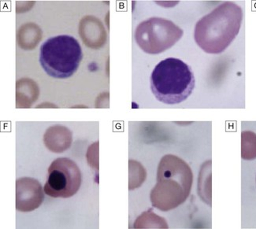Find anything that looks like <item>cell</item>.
Listing matches in <instances>:
<instances>
[{
  "label": "cell",
  "mask_w": 256,
  "mask_h": 229,
  "mask_svg": "<svg viewBox=\"0 0 256 229\" xmlns=\"http://www.w3.org/2000/svg\"><path fill=\"white\" fill-rule=\"evenodd\" d=\"M183 34V30L171 20L152 18L138 26L135 38L146 53L160 54L174 46Z\"/></svg>",
  "instance_id": "4"
},
{
  "label": "cell",
  "mask_w": 256,
  "mask_h": 229,
  "mask_svg": "<svg viewBox=\"0 0 256 229\" xmlns=\"http://www.w3.org/2000/svg\"><path fill=\"white\" fill-rule=\"evenodd\" d=\"M83 58L82 46L74 37L60 35L50 37L40 49V63L48 75L67 79L78 71Z\"/></svg>",
  "instance_id": "3"
},
{
  "label": "cell",
  "mask_w": 256,
  "mask_h": 229,
  "mask_svg": "<svg viewBox=\"0 0 256 229\" xmlns=\"http://www.w3.org/2000/svg\"><path fill=\"white\" fill-rule=\"evenodd\" d=\"M242 20L243 10L239 5L223 2L197 22L194 39L208 54H221L238 36Z\"/></svg>",
  "instance_id": "1"
},
{
  "label": "cell",
  "mask_w": 256,
  "mask_h": 229,
  "mask_svg": "<svg viewBox=\"0 0 256 229\" xmlns=\"http://www.w3.org/2000/svg\"><path fill=\"white\" fill-rule=\"evenodd\" d=\"M80 185V171L74 163L60 166L58 160L52 163L45 184L46 194L56 198H68L75 194Z\"/></svg>",
  "instance_id": "5"
},
{
  "label": "cell",
  "mask_w": 256,
  "mask_h": 229,
  "mask_svg": "<svg viewBox=\"0 0 256 229\" xmlns=\"http://www.w3.org/2000/svg\"><path fill=\"white\" fill-rule=\"evenodd\" d=\"M242 157L244 160L256 158V134L253 132H242Z\"/></svg>",
  "instance_id": "6"
},
{
  "label": "cell",
  "mask_w": 256,
  "mask_h": 229,
  "mask_svg": "<svg viewBox=\"0 0 256 229\" xmlns=\"http://www.w3.org/2000/svg\"><path fill=\"white\" fill-rule=\"evenodd\" d=\"M150 83L156 100L167 105H176L191 96L196 86L195 75L184 61L167 58L156 66Z\"/></svg>",
  "instance_id": "2"
}]
</instances>
